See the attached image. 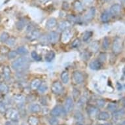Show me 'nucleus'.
<instances>
[{
	"label": "nucleus",
	"mask_w": 125,
	"mask_h": 125,
	"mask_svg": "<svg viewBox=\"0 0 125 125\" xmlns=\"http://www.w3.org/2000/svg\"><path fill=\"white\" fill-rule=\"evenodd\" d=\"M5 117L12 122H18L20 119V113L17 109L9 108L5 113Z\"/></svg>",
	"instance_id": "obj_2"
},
{
	"label": "nucleus",
	"mask_w": 125,
	"mask_h": 125,
	"mask_svg": "<svg viewBox=\"0 0 125 125\" xmlns=\"http://www.w3.org/2000/svg\"><path fill=\"white\" fill-rule=\"evenodd\" d=\"M41 36L40 31L37 29H34L33 31H31V32L29 33V35H28V39L30 41H35V40L39 39Z\"/></svg>",
	"instance_id": "obj_13"
},
{
	"label": "nucleus",
	"mask_w": 125,
	"mask_h": 125,
	"mask_svg": "<svg viewBox=\"0 0 125 125\" xmlns=\"http://www.w3.org/2000/svg\"><path fill=\"white\" fill-rule=\"evenodd\" d=\"M47 83L45 82V81H43V82H41V84H40V86H39V88L37 90H39V92H41V93H44V92H45L47 90Z\"/></svg>",
	"instance_id": "obj_31"
},
{
	"label": "nucleus",
	"mask_w": 125,
	"mask_h": 125,
	"mask_svg": "<svg viewBox=\"0 0 125 125\" xmlns=\"http://www.w3.org/2000/svg\"><path fill=\"white\" fill-rule=\"evenodd\" d=\"M25 25H26L25 21L24 20H20L16 24V27L19 30H22L25 27Z\"/></svg>",
	"instance_id": "obj_35"
},
{
	"label": "nucleus",
	"mask_w": 125,
	"mask_h": 125,
	"mask_svg": "<svg viewBox=\"0 0 125 125\" xmlns=\"http://www.w3.org/2000/svg\"><path fill=\"white\" fill-rule=\"evenodd\" d=\"M81 41L79 38H76L75 39H74L72 43V47L75 49V48H78L81 45Z\"/></svg>",
	"instance_id": "obj_36"
},
{
	"label": "nucleus",
	"mask_w": 125,
	"mask_h": 125,
	"mask_svg": "<svg viewBox=\"0 0 125 125\" xmlns=\"http://www.w3.org/2000/svg\"><path fill=\"white\" fill-rule=\"evenodd\" d=\"M60 78H61L62 81L63 82V83L64 84H68V82H69V73H68V71L66 70H64L63 72H62L61 75H60Z\"/></svg>",
	"instance_id": "obj_21"
},
{
	"label": "nucleus",
	"mask_w": 125,
	"mask_h": 125,
	"mask_svg": "<svg viewBox=\"0 0 125 125\" xmlns=\"http://www.w3.org/2000/svg\"><path fill=\"white\" fill-rule=\"evenodd\" d=\"M72 31L69 30H67L66 31H64L62 33L61 36H60V41L62 43L64 44H67L69 43L72 39Z\"/></svg>",
	"instance_id": "obj_7"
},
{
	"label": "nucleus",
	"mask_w": 125,
	"mask_h": 125,
	"mask_svg": "<svg viewBox=\"0 0 125 125\" xmlns=\"http://www.w3.org/2000/svg\"><path fill=\"white\" fill-rule=\"evenodd\" d=\"M86 102V98L85 97H81L79 101H78V105L79 106H83Z\"/></svg>",
	"instance_id": "obj_46"
},
{
	"label": "nucleus",
	"mask_w": 125,
	"mask_h": 125,
	"mask_svg": "<svg viewBox=\"0 0 125 125\" xmlns=\"http://www.w3.org/2000/svg\"><path fill=\"white\" fill-rule=\"evenodd\" d=\"M10 37L8 33L7 32H3L1 35H0V41L1 43H6V41L8 40V39Z\"/></svg>",
	"instance_id": "obj_33"
},
{
	"label": "nucleus",
	"mask_w": 125,
	"mask_h": 125,
	"mask_svg": "<svg viewBox=\"0 0 125 125\" xmlns=\"http://www.w3.org/2000/svg\"><path fill=\"white\" fill-rule=\"evenodd\" d=\"M125 115V110L124 109H117L112 113V118L114 121H118L123 118Z\"/></svg>",
	"instance_id": "obj_12"
},
{
	"label": "nucleus",
	"mask_w": 125,
	"mask_h": 125,
	"mask_svg": "<svg viewBox=\"0 0 125 125\" xmlns=\"http://www.w3.org/2000/svg\"><path fill=\"white\" fill-rule=\"evenodd\" d=\"M123 105L124 106V107L125 108V100H124L123 102Z\"/></svg>",
	"instance_id": "obj_52"
},
{
	"label": "nucleus",
	"mask_w": 125,
	"mask_h": 125,
	"mask_svg": "<svg viewBox=\"0 0 125 125\" xmlns=\"http://www.w3.org/2000/svg\"><path fill=\"white\" fill-rule=\"evenodd\" d=\"M111 14L108 11H104L102 12V14L101 15V20L103 22H107L109 19H110Z\"/></svg>",
	"instance_id": "obj_27"
},
{
	"label": "nucleus",
	"mask_w": 125,
	"mask_h": 125,
	"mask_svg": "<svg viewBox=\"0 0 125 125\" xmlns=\"http://www.w3.org/2000/svg\"><path fill=\"white\" fill-rule=\"evenodd\" d=\"M124 74H125V70H124Z\"/></svg>",
	"instance_id": "obj_59"
},
{
	"label": "nucleus",
	"mask_w": 125,
	"mask_h": 125,
	"mask_svg": "<svg viewBox=\"0 0 125 125\" xmlns=\"http://www.w3.org/2000/svg\"><path fill=\"white\" fill-rule=\"evenodd\" d=\"M96 104L98 107H103L105 104V101L103 99H98L96 101Z\"/></svg>",
	"instance_id": "obj_43"
},
{
	"label": "nucleus",
	"mask_w": 125,
	"mask_h": 125,
	"mask_svg": "<svg viewBox=\"0 0 125 125\" xmlns=\"http://www.w3.org/2000/svg\"><path fill=\"white\" fill-rule=\"evenodd\" d=\"M49 123L50 125H58L59 121L58 120L57 117H52L51 118L49 119Z\"/></svg>",
	"instance_id": "obj_42"
},
{
	"label": "nucleus",
	"mask_w": 125,
	"mask_h": 125,
	"mask_svg": "<svg viewBox=\"0 0 125 125\" xmlns=\"http://www.w3.org/2000/svg\"><path fill=\"white\" fill-rule=\"evenodd\" d=\"M92 32L91 31H86L83 34V40L84 41H87L88 39L92 37Z\"/></svg>",
	"instance_id": "obj_34"
},
{
	"label": "nucleus",
	"mask_w": 125,
	"mask_h": 125,
	"mask_svg": "<svg viewBox=\"0 0 125 125\" xmlns=\"http://www.w3.org/2000/svg\"><path fill=\"white\" fill-rule=\"evenodd\" d=\"M1 75H0V81H1Z\"/></svg>",
	"instance_id": "obj_57"
},
{
	"label": "nucleus",
	"mask_w": 125,
	"mask_h": 125,
	"mask_svg": "<svg viewBox=\"0 0 125 125\" xmlns=\"http://www.w3.org/2000/svg\"><path fill=\"white\" fill-rule=\"evenodd\" d=\"M55 58V52L53 51H50L47 52V53L45 54V60L47 62H51Z\"/></svg>",
	"instance_id": "obj_26"
},
{
	"label": "nucleus",
	"mask_w": 125,
	"mask_h": 125,
	"mask_svg": "<svg viewBox=\"0 0 125 125\" xmlns=\"http://www.w3.org/2000/svg\"><path fill=\"white\" fill-rule=\"evenodd\" d=\"M74 119H75L76 121H77L78 123H82L84 120V117L81 111H77L74 114Z\"/></svg>",
	"instance_id": "obj_22"
},
{
	"label": "nucleus",
	"mask_w": 125,
	"mask_h": 125,
	"mask_svg": "<svg viewBox=\"0 0 125 125\" xmlns=\"http://www.w3.org/2000/svg\"><path fill=\"white\" fill-rule=\"evenodd\" d=\"M14 122H12V121H7L5 125H14Z\"/></svg>",
	"instance_id": "obj_49"
},
{
	"label": "nucleus",
	"mask_w": 125,
	"mask_h": 125,
	"mask_svg": "<svg viewBox=\"0 0 125 125\" xmlns=\"http://www.w3.org/2000/svg\"><path fill=\"white\" fill-rule=\"evenodd\" d=\"M122 125H125V122H123V123H122Z\"/></svg>",
	"instance_id": "obj_56"
},
{
	"label": "nucleus",
	"mask_w": 125,
	"mask_h": 125,
	"mask_svg": "<svg viewBox=\"0 0 125 125\" xmlns=\"http://www.w3.org/2000/svg\"><path fill=\"white\" fill-rule=\"evenodd\" d=\"M64 90V86L59 81H55L51 85V91L54 94H60Z\"/></svg>",
	"instance_id": "obj_5"
},
{
	"label": "nucleus",
	"mask_w": 125,
	"mask_h": 125,
	"mask_svg": "<svg viewBox=\"0 0 125 125\" xmlns=\"http://www.w3.org/2000/svg\"><path fill=\"white\" fill-rule=\"evenodd\" d=\"M73 79L76 84H80L84 81V76L81 72L79 71H75L73 73Z\"/></svg>",
	"instance_id": "obj_10"
},
{
	"label": "nucleus",
	"mask_w": 125,
	"mask_h": 125,
	"mask_svg": "<svg viewBox=\"0 0 125 125\" xmlns=\"http://www.w3.org/2000/svg\"><path fill=\"white\" fill-rule=\"evenodd\" d=\"M60 36L59 33L55 31H52L47 35L48 41L51 44H55L59 41Z\"/></svg>",
	"instance_id": "obj_6"
},
{
	"label": "nucleus",
	"mask_w": 125,
	"mask_h": 125,
	"mask_svg": "<svg viewBox=\"0 0 125 125\" xmlns=\"http://www.w3.org/2000/svg\"><path fill=\"white\" fill-rule=\"evenodd\" d=\"M57 26V21L54 18H50L46 22V27L48 29H52Z\"/></svg>",
	"instance_id": "obj_19"
},
{
	"label": "nucleus",
	"mask_w": 125,
	"mask_h": 125,
	"mask_svg": "<svg viewBox=\"0 0 125 125\" xmlns=\"http://www.w3.org/2000/svg\"><path fill=\"white\" fill-rule=\"evenodd\" d=\"M118 108V105L116 104H114V103H111V104H109L108 105H107V109L109 111H116Z\"/></svg>",
	"instance_id": "obj_37"
},
{
	"label": "nucleus",
	"mask_w": 125,
	"mask_h": 125,
	"mask_svg": "<svg viewBox=\"0 0 125 125\" xmlns=\"http://www.w3.org/2000/svg\"><path fill=\"white\" fill-rule=\"evenodd\" d=\"M39 123V119L33 115H31L28 119V123L29 124V125H38Z\"/></svg>",
	"instance_id": "obj_25"
},
{
	"label": "nucleus",
	"mask_w": 125,
	"mask_h": 125,
	"mask_svg": "<svg viewBox=\"0 0 125 125\" xmlns=\"http://www.w3.org/2000/svg\"><path fill=\"white\" fill-rule=\"evenodd\" d=\"M95 47H99V44L97 42H94V43H91V45H90V47L92 48V51H96L97 50H98V48Z\"/></svg>",
	"instance_id": "obj_48"
},
{
	"label": "nucleus",
	"mask_w": 125,
	"mask_h": 125,
	"mask_svg": "<svg viewBox=\"0 0 125 125\" xmlns=\"http://www.w3.org/2000/svg\"><path fill=\"white\" fill-rule=\"evenodd\" d=\"M9 48H7V47H5V46H2L1 49H0V52H1V53L2 54H7L9 52Z\"/></svg>",
	"instance_id": "obj_45"
},
{
	"label": "nucleus",
	"mask_w": 125,
	"mask_h": 125,
	"mask_svg": "<svg viewBox=\"0 0 125 125\" xmlns=\"http://www.w3.org/2000/svg\"><path fill=\"white\" fill-rule=\"evenodd\" d=\"M9 88L8 85L5 83H0V93L1 94H7L9 92Z\"/></svg>",
	"instance_id": "obj_29"
},
{
	"label": "nucleus",
	"mask_w": 125,
	"mask_h": 125,
	"mask_svg": "<svg viewBox=\"0 0 125 125\" xmlns=\"http://www.w3.org/2000/svg\"><path fill=\"white\" fill-rule=\"evenodd\" d=\"M14 102L16 103L17 106L19 107V109H22L24 107V105L25 101H26V98L22 94H17L15 95L13 98Z\"/></svg>",
	"instance_id": "obj_8"
},
{
	"label": "nucleus",
	"mask_w": 125,
	"mask_h": 125,
	"mask_svg": "<svg viewBox=\"0 0 125 125\" xmlns=\"http://www.w3.org/2000/svg\"><path fill=\"white\" fill-rule=\"evenodd\" d=\"M80 95V91L77 90V89H74L73 91V96L74 99H78Z\"/></svg>",
	"instance_id": "obj_47"
},
{
	"label": "nucleus",
	"mask_w": 125,
	"mask_h": 125,
	"mask_svg": "<svg viewBox=\"0 0 125 125\" xmlns=\"http://www.w3.org/2000/svg\"><path fill=\"white\" fill-rule=\"evenodd\" d=\"M104 1H109V0H102Z\"/></svg>",
	"instance_id": "obj_58"
},
{
	"label": "nucleus",
	"mask_w": 125,
	"mask_h": 125,
	"mask_svg": "<svg viewBox=\"0 0 125 125\" xmlns=\"http://www.w3.org/2000/svg\"><path fill=\"white\" fill-rule=\"evenodd\" d=\"M74 107L73 100L71 97H68L66 99L65 103H64V109L66 113H70L73 110Z\"/></svg>",
	"instance_id": "obj_9"
},
{
	"label": "nucleus",
	"mask_w": 125,
	"mask_h": 125,
	"mask_svg": "<svg viewBox=\"0 0 125 125\" xmlns=\"http://www.w3.org/2000/svg\"><path fill=\"white\" fill-rule=\"evenodd\" d=\"M66 111H65V109L62 105H56L51 111V115L52 117H61L62 115H65Z\"/></svg>",
	"instance_id": "obj_3"
},
{
	"label": "nucleus",
	"mask_w": 125,
	"mask_h": 125,
	"mask_svg": "<svg viewBox=\"0 0 125 125\" xmlns=\"http://www.w3.org/2000/svg\"><path fill=\"white\" fill-rule=\"evenodd\" d=\"M97 117L100 121H106L109 118V113L107 111H101L98 113Z\"/></svg>",
	"instance_id": "obj_24"
},
{
	"label": "nucleus",
	"mask_w": 125,
	"mask_h": 125,
	"mask_svg": "<svg viewBox=\"0 0 125 125\" xmlns=\"http://www.w3.org/2000/svg\"><path fill=\"white\" fill-rule=\"evenodd\" d=\"M7 107L6 105L3 102L0 101V113L1 114H5L7 111Z\"/></svg>",
	"instance_id": "obj_38"
},
{
	"label": "nucleus",
	"mask_w": 125,
	"mask_h": 125,
	"mask_svg": "<svg viewBox=\"0 0 125 125\" xmlns=\"http://www.w3.org/2000/svg\"><path fill=\"white\" fill-rule=\"evenodd\" d=\"M49 1H51V0H40V2L43 3H45L48 2Z\"/></svg>",
	"instance_id": "obj_51"
},
{
	"label": "nucleus",
	"mask_w": 125,
	"mask_h": 125,
	"mask_svg": "<svg viewBox=\"0 0 125 125\" xmlns=\"http://www.w3.org/2000/svg\"><path fill=\"white\" fill-rule=\"evenodd\" d=\"M95 14H96V9L94 7L90 8L88 12H86V14H85L84 20L86 21H90L94 17Z\"/></svg>",
	"instance_id": "obj_17"
},
{
	"label": "nucleus",
	"mask_w": 125,
	"mask_h": 125,
	"mask_svg": "<svg viewBox=\"0 0 125 125\" xmlns=\"http://www.w3.org/2000/svg\"><path fill=\"white\" fill-rule=\"evenodd\" d=\"M41 82L42 81L39 79H33L30 84L31 88L32 90H37V89H38L39 86H40V84H41Z\"/></svg>",
	"instance_id": "obj_23"
},
{
	"label": "nucleus",
	"mask_w": 125,
	"mask_h": 125,
	"mask_svg": "<svg viewBox=\"0 0 125 125\" xmlns=\"http://www.w3.org/2000/svg\"><path fill=\"white\" fill-rule=\"evenodd\" d=\"M110 125L109 123H105V124H102V125Z\"/></svg>",
	"instance_id": "obj_55"
},
{
	"label": "nucleus",
	"mask_w": 125,
	"mask_h": 125,
	"mask_svg": "<svg viewBox=\"0 0 125 125\" xmlns=\"http://www.w3.org/2000/svg\"><path fill=\"white\" fill-rule=\"evenodd\" d=\"M3 78L7 81L9 80L10 79V75H11V71L9 66H5L3 69Z\"/></svg>",
	"instance_id": "obj_20"
},
{
	"label": "nucleus",
	"mask_w": 125,
	"mask_h": 125,
	"mask_svg": "<svg viewBox=\"0 0 125 125\" xmlns=\"http://www.w3.org/2000/svg\"><path fill=\"white\" fill-rule=\"evenodd\" d=\"M121 1L123 3V4L125 6V0H121Z\"/></svg>",
	"instance_id": "obj_53"
},
{
	"label": "nucleus",
	"mask_w": 125,
	"mask_h": 125,
	"mask_svg": "<svg viewBox=\"0 0 125 125\" xmlns=\"http://www.w3.org/2000/svg\"><path fill=\"white\" fill-rule=\"evenodd\" d=\"M17 55H18V53H17V51H10L7 54V57L9 59H14L17 57Z\"/></svg>",
	"instance_id": "obj_39"
},
{
	"label": "nucleus",
	"mask_w": 125,
	"mask_h": 125,
	"mask_svg": "<svg viewBox=\"0 0 125 125\" xmlns=\"http://www.w3.org/2000/svg\"><path fill=\"white\" fill-rule=\"evenodd\" d=\"M28 109L31 113H37L41 111V107L38 104H31L28 106Z\"/></svg>",
	"instance_id": "obj_18"
},
{
	"label": "nucleus",
	"mask_w": 125,
	"mask_h": 125,
	"mask_svg": "<svg viewBox=\"0 0 125 125\" xmlns=\"http://www.w3.org/2000/svg\"><path fill=\"white\" fill-rule=\"evenodd\" d=\"M15 43H16V38L14 37H10L5 43L9 47H11V46H13Z\"/></svg>",
	"instance_id": "obj_40"
},
{
	"label": "nucleus",
	"mask_w": 125,
	"mask_h": 125,
	"mask_svg": "<svg viewBox=\"0 0 125 125\" xmlns=\"http://www.w3.org/2000/svg\"><path fill=\"white\" fill-rule=\"evenodd\" d=\"M89 68L92 70H98L102 68V62L100 60H94L89 64Z\"/></svg>",
	"instance_id": "obj_15"
},
{
	"label": "nucleus",
	"mask_w": 125,
	"mask_h": 125,
	"mask_svg": "<svg viewBox=\"0 0 125 125\" xmlns=\"http://www.w3.org/2000/svg\"><path fill=\"white\" fill-rule=\"evenodd\" d=\"M122 49H123V45L121 39L116 38L114 39L112 45V51L113 53L115 54H119L122 51Z\"/></svg>",
	"instance_id": "obj_4"
},
{
	"label": "nucleus",
	"mask_w": 125,
	"mask_h": 125,
	"mask_svg": "<svg viewBox=\"0 0 125 125\" xmlns=\"http://www.w3.org/2000/svg\"><path fill=\"white\" fill-rule=\"evenodd\" d=\"M87 113L89 117H95L98 116L99 112V109L98 107H96L94 106V105H88L87 107Z\"/></svg>",
	"instance_id": "obj_11"
},
{
	"label": "nucleus",
	"mask_w": 125,
	"mask_h": 125,
	"mask_svg": "<svg viewBox=\"0 0 125 125\" xmlns=\"http://www.w3.org/2000/svg\"></svg>",
	"instance_id": "obj_61"
},
{
	"label": "nucleus",
	"mask_w": 125,
	"mask_h": 125,
	"mask_svg": "<svg viewBox=\"0 0 125 125\" xmlns=\"http://www.w3.org/2000/svg\"><path fill=\"white\" fill-rule=\"evenodd\" d=\"M30 65V60L25 56H21L14 60L12 63V69L17 72H22L28 69Z\"/></svg>",
	"instance_id": "obj_1"
},
{
	"label": "nucleus",
	"mask_w": 125,
	"mask_h": 125,
	"mask_svg": "<svg viewBox=\"0 0 125 125\" xmlns=\"http://www.w3.org/2000/svg\"><path fill=\"white\" fill-rule=\"evenodd\" d=\"M71 24L69 21H62L58 24V28L60 31H66L70 28Z\"/></svg>",
	"instance_id": "obj_16"
},
{
	"label": "nucleus",
	"mask_w": 125,
	"mask_h": 125,
	"mask_svg": "<svg viewBox=\"0 0 125 125\" xmlns=\"http://www.w3.org/2000/svg\"><path fill=\"white\" fill-rule=\"evenodd\" d=\"M24 125V123H22V125Z\"/></svg>",
	"instance_id": "obj_60"
},
{
	"label": "nucleus",
	"mask_w": 125,
	"mask_h": 125,
	"mask_svg": "<svg viewBox=\"0 0 125 125\" xmlns=\"http://www.w3.org/2000/svg\"><path fill=\"white\" fill-rule=\"evenodd\" d=\"M77 125H85L83 124V123H77Z\"/></svg>",
	"instance_id": "obj_54"
},
{
	"label": "nucleus",
	"mask_w": 125,
	"mask_h": 125,
	"mask_svg": "<svg viewBox=\"0 0 125 125\" xmlns=\"http://www.w3.org/2000/svg\"><path fill=\"white\" fill-rule=\"evenodd\" d=\"M110 45V39L107 37H105L104 38L102 42V48L104 50L108 49Z\"/></svg>",
	"instance_id": "obj_32"
},
{
	"label": "nucleus",
	"mask_w": 125,
	"mask_h": 125,
	"mask_svg": "<svg viewBox=\"0 0 125 125\" xmlns=\"http://www.w3.org/2000/svg\"><path fill=\"white\" fill-rule=\"evenodd\" d=\"M31 57L33 60H35L36 61H40L41 60V57L40 55H39V54L37 53L36 51H32L31 53Z\"/></svg>",
	"instance_id": "obj_41"
},
{
	"label": "nucleus",
	"mask_w": 125,
	"mask_h": 125,
	"mask_svg": "<svg viewBox=\"0 0 125 125\" xmlns=\"http://www.w3.org/2000/svg\"><path fill=\"white\" fill-rule=\"evenodd\" d=\"M121 10V7L119 4H114L111 7L109 13L111 16H117L120 13Z\"/></svg>",
	"instance_id": "obj_14"
},
{
	"label": "nucleus",
	"mask_w": 125,
	"mask_h": 125,
	"mask_svg": "<svg viewBox=\"0 0 125 125\" xmlns=\"http://www.w3.org/2000/svg\"><path fill=\"white\" fill-rule=\"evenodd\" d=\"M83 1L86 4H90L93 1V0H83Z\"/></svg>",
	"instance_id": "obj_50"
},
{
	"label": "nucleus",
	"mask_w": 125,
	"mask_h": 125,
	"mask_svg": "<svg viewBox=\"0 0 125 125\" xmlns=\"http://www.w3.org/2000/svg\"><path fill=\"white\" fill-rule=\"evenodd\" d=\"M68 20L70 22H73L74 23H77L79 21V19L77 17H75V16H73V15H70L68 17Z\"/></svg>",
	"instance_id": "obj_44"
},
{
	"label": "nucleus",
	"mask_w": 125,
	"mask_h": 125,
	"mask_svg": "<svg viewBox=\"0 0 125 125\" xmlns=\"http://www.w3.org/2000/svg\"><path fill=\"white\" fill-rule=\"evenodd\" d=\"M74 9L77 11V12H81L83 10V6L82 3L79 1H75L73 3Z\"/></svg>",
	"instance_id": "obj_28"
},
{
	"label": "nucleus",
	"mask_w": 125,
	"mask_h": 125,
	"mask_svg": "<svg viewBox=\"0 0 125 125\" xmlns=\"http://www.w3.org/2000/svg\"><path fill=\"white\" fill-rule=\"evenodd\" d=\"M17 52V53L19 55H26L28 54V51L26 48L24 47V46H21L17 48V49L16 50Z\"/></svg>",
	"instance_id": "obj_30"
}]
</instances>
